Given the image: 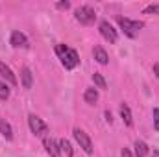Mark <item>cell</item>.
Masks as SVG:
<instances>
[{
    "label": "cell",
    "instance_id": "6da1fadb",
    "mask_svg": "<svg viewBox=\"0 0 159 157\" xmlns=\"http://www.w3.org/2000/svg\"><path fill=\"white\" fill-rule=\"evenodd\" d=\"M56 56L59 57L61 65L67 69V70H72L80 65V56L78 52L67 44H56Z\"/></svg>",
    "mask_w": 159,
    "mask_h": 157
},
{
    "label": "cell",
    "instance_id": "7a4b0ae2",
    "mask_svg": "<svg viewBox=\"0 0 159 157\" xmlns=\"http://www.w3.org/2000/svg\"><path fill=\"white\" fill-rule=\"evenodd\" d=\"M117 22H119L120 30H122L128 37H131V39L144 28V24H143L141 20H131V19H126V17H117Z\"/></svg>",
    "mask_w": 159,
    "mask_h": 157
},
{
    "label": "cell",
    "instance_id": "3957f363",
    "mask_svg": "<svg viewBox=\"0 0 159 157\" xmlns=\"http://www.w3.org/2000/svg\"><path fill=\"white\" fill-rule=\"evenodd\" d=\"M74 19L78 20L80 24L83 26H91L94 20H96V13L91 6H80L78 9L74 11Z\"/></svg>",
    "mask_w": 159,
    "mask_h": 157
},
{
    "label": "cell",
    "instance_id": "277c9868",
    "mask_svg": "<svg viewBox=\"0 0 159 157\" xmlns=\"http://www.w3.org/2000/svg\"><path fill=\"white\" fill-rule=\"evenodd\" d=\"M28 126H30V131L35 135V137H48V126L46 122H43V118H39L37 115H28Z\"/></svg>",
    "mask_w": 159,
    "mask_h": 157
},
{
    "label": "cell",
    "instance_id": "5b68a950",
    "mask_svg": "<svg viewBox=\"0 0 159 157\" xmlns=\"http://www.w3.org/2000/svg\"><path fill=\"white\" fill-rule=\"evenodd\" d=\"M72 135H74V139H76V142L80 144V148L85 152V154H93V141H91V137L83 131V129H80V128H74L72 129Z\"/></svg>",
    "mask_w": 159,
    "mask_h": 157
},
{
    "label": "cell",
    "instance_id": "8992f818",
    "mask_svg": "<svg viewBox=\"0 0 159 157\" xmlns=\"http://www.w3.org/2000/svg\"><path fill=\"white\" fill-rule=\"evenodd\" d=\"M98 30H100V35L107 41V43L115 44V43L119 41V34H117V30L111 26V22H107V20H100V26H98Z\"/></svg>",
    "mask_w": 159,
    "mask_h": 157
},
{
    "label": "cell",
    "instance_id": "52a82bcc",
    "mask_svg": "<svg viewBox=\"0 0 159 157\" xmlns=\"http://www.w3.org/2000/svg\"><path fill=\"white\" fill-rule=\"evenodd\" d=\"M43 146H44L46 154H48L50 157H59V155H61L59 142H57V141H54L52 137H44V139H43Z\"/></svg>",
    "mask_w": 159,
    "mask_h": 157
},
{
    "label": "cell",
    "instance_id": "ba28073f",
    "mask_svg": "<svg viewBox=\"0 0 159 157\" xmlns=\"http://www.w3.org/2000/svg\"><path fill=\"white\" fill-rule=\"evenodd\" d=\"M9 43L13 48H28L30 43H28V37L22 34V32H11V37H9Z\"/></svg>",
    "mask_w": 159,
    "mask_h": 157
},
{
    "label": "cell",
    "instance_id": "9c48e42d",
    "mask_svg": "<svg viewBox=\"0 0 159 157\" xmlns=\"http://www.w3.org/2000/svg\"><path fill=\"white\" fill-rule=\"evenodd\" d=\"M0 76L6 79L9 85H13V87L19 83V79H17V76L13 74V70H11V69H9V67L4 63V61H0Z\"/></svg>",
    "mask_w": 159,
    "mask_h": 157
},
{
    "label": "cell",
    "instance_id": "30bf717a",
    "mask_svg": "<svg viewBox=\"0 0 159 157\" xmlns=\"http://www.w3.org/2000/svg\"><path fill=\"white\" fill-rule=\"evenodd\" d=\"M20 81H22V87L26 91H30L34 87V74H32V70L28 67H22L20 69Z\"/></svg>",
    "mask_w": 159,
    "mask_h": 157
},
{
    "label": "cell",
    "instance_id": "8fae6325",
    "mask_svg": "<svg viewBox=\"0 0 159 157\" xmlns=\"http://www.w3.org/2000/svg\"><path fill=\"white\" fill-rule=\"evenodd\" d=\"M120 118H122V122L128 126V128H131L133 126V115H131V109H129V105L128 104H120Z\"/></svg>",
    "mask_w": 159,
    "mask_h": 157
},
{
    "label": "cell",
    "instance_id": "7c38bea8",
    "mask_svg": "<svg viewBox=\"0 0 159 157\" xmlns=\"http://www.w3.org/2000/svg\"><path fill=\"white\" fill-rule=\"evenodd\" d=\"M93 56H94V61L100 63V65H107L109 63V56H107V52L102 46H94L93 48Z\"/></svg>",
    "mask_w": 159,
    "mask_h": 157
},
{
    "label": "cell",
    "instance_id": "4fadbf2b",
    "mask_svg": "<svg viewBox=\"0 0 159 157\" xmlns=\"http://www.w3.org/2000/svg\"><path fill=\"white\" fill-rule=\"evenodd\" d=\"M0 135L6 141H13V128H11V124L6 118H2V117H0Z\"/></svg>",
    "mask_w": 159,
    "mask_h": 157
},
{
    "label": "cell",
    "instance_id": "5bb4252c",
    "mask_svg": "<svg viewBox=\"0 0 159 157\" xmlns=\"http://www.w3.org/2000/svg\"><path fill=\"white\" fill-rule=\"evenodd\" d=\"M83 100H85V104L94 105V104L98 102V91H96V87H89V89H85V92H83Z\"/></svg>",
    "mask_w": 159,
    "mask_h": 157
},
{
    "label": "cell",
    "instance_id": "9a60e30c",
    "mask_svg": "<svg viewBox=\"0 0 159 157\" xmlns=\"http://www.w3.org/2000/svg\"><path fill=\"white\" fill-rule=\"evenodd\" d=\"M133 148H135V157H146L148 155V144L144 142V141H135V144H133Z\"/></svg>",
    "mask_w": 159,
    "mask_h": 157
},
{
    "label": "cell",
    "instance_id": "2e32d148",
    "mask_svg": "<svg viewBox=\"0 0 159 157\" xmlns=\"http://www.w3.org/2000/svg\"><path fill=\"white\" fill-rule=\"evenodd\" d=\"M59 150H61V154H65L67 157L74 155V148H72V144H70L67 139H61V141H59Z\"/></svg>",
    "mask_w": 159,
    "mask_h": 157
},
{
    "label": "cell",
    "instance_id": "e0dca14e",
    "mask_svg": "<svg viewBox=\"0 0 159 157\" xmlns=\"http://www.w3.org/2000/svg\"><path fill=\"white\" fill-rule=\"evenodd\" d=\"M93 83L96 85V89H107V81H106V78L100 72H94L93 74Z\"/></svg>",
    "mask_w": 159,
    "mask_h": 157
},
{
    "label": "cell",
    "instance_id": "ac0fdd59",
    "mask_svg": "<svg viewBox=\"0 0 159 157\" xmlns=\"http://www.w3.org/2000/svg\"><path fill=\"white\" fill-rule=\"evenodd\" d=\"M143 13H144V15H159V6H157V4L146 6V7L143 9Z\"/></svg>",
    "mask_w": 159,
    "mask_h": 157
},
{
    "label": "cell",
    "instance_id": "d6986e66",
    "mask_svg": "<svg viewBox=\"0 0 159 157\" xmlns=\"http://www.w3.org/2000/svg\"><path fill=\"white\" fill-rule=\"evenodd\" d=\"M7 98H9V87L4 81H0V100H7Z\"/></svg>",
    "mask_w": 159,
    "mask_h": 157
},
{
    "label": "cell",
    "instance_id": "ffe728a7",
    "mask_svg": "<svg viewBox=\"0 0 159 157\" xmlns=\"http://www.w3.org/2000/svg\"><path fill=\"white\" fill-rule=\"evenodd\" d=\"M152 117H154V129H156V131H159V107H156V109H154Z\"/></svg>",
    "mask_w": 159,
    "mask_h": 157
},
{
    "label": "cell",
    "instance_id": "44dd1931",
    "mask_svg": "<svg viewBox=\"0 0 159 157\" xmlns=\"http://www.w3.org/2000/svg\"><path fill=\"white\" fill-rule=\"evenodd\" d=\"M56 7H57V9H69V7H70V2H67V0H65V2H57Z\"/></svg>",
    "mask_w": 159,
    "mask_h": 157
},
{
    "label": "cell",
    "instance_id": "7402d4cb",
    "mask_svg": "<svg viewBox=\"0 0 159 157\" xmlns=\"http://www.w3.org/2000/svg\"><path fill=\"white\" fill-rule=\"evenodd\" d=\"M122 157H131V152H129L128 148H124V150H122Z\"/></svg>",
    "mask_w": 159,
    "mask_h": 157
},
{
    "label": "cell",
    "instance_id": "603a6c76",
    "mask_svg": "<svg viewBox=\"0 0 159 157\" xmlns=\"http://www.w3.org/2000/svg\"><path fill=\"white\" fill-rule=\"evenodd\" d=\"M154 74L159 78V63H156V65H154Z\"/></svg>",
    "mask_w": 159,
    "mask_h": 157
},
{
    "label": "cell",
    "instance_id": "cb8c5ba5",
    "mask_svg": "<svg viewBox=\"0 0 159 157\" xmlns=\"http://www.w3.org/2000/svg\"><path fill=\"white\" fill-rule=\"evenodd\" d=\"M106 120H107V122H109V124H111V122H113V118H111V113H109V111H106Z\"/></svg>",
    "mask_w": 159,
    "mask_h": 157
},
{
    "label": "cell",
    "instance_id": "d4e9b609",
    "mask_svg": "<svg viewBox=\"0 0 159 157\" xmlns=\"http://www.w3.org/2000/svg\"><path fill=\"white\" fill-rule=\"evenodd\" d=\"M152 157H159V152H157V150H154V154H152Z\"/></svg>",
    "mask_w": 159,
    "mask_h": 157
}]
</instances>
